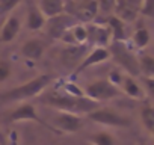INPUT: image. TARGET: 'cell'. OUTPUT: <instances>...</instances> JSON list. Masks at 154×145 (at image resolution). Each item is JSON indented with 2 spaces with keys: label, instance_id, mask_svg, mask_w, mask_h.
Returning <instances> with one entry per match:
<instances>
[{
  "label": "cell",
  "instance_id": "cell-1",
  "mask_svg": "<svg viewBox=\"0 0 154 145\" xmlns=\"http://www.w3.org/2000/svg\"><path fill=\"white\" fill-rule=\"evenodd\" d=\"M39 101L42 104L59 109V112H69V113H75V115H82V113L88 115L89 112L100 107L98 103L89 100L85 95L74 97V95H68L65 92H56V91L44 94L39 98Z\"/></svg>",
  "mask_w": 154,
  "mask_h": 145
},
{
  "label": "cell",
  "instance_id": "cell-2",
  "mask_svg": "<svg viewBox=\"0 0 154 145\" xmlns=\"http://www.w3.org/2000/svg\"><path fill=\"white\" fill-rule=\"evenodd\" d=\"M53 82V76L51 74H41V76H36L30 80H27L26 83L20 85V86H15L3 94H0V100L2 101H9V103H14V101H18V103H23L26 100H30L39 94H42V91Z\"/></svg>",
  "mask_w": 154,
  "mask_h": 145
},
{
  "label": "cell",
  "instance_id": "cell-3",
  "mask_svg": "<svg viewBox=\"0 0 154 145\" xmlns=\"http://www.w3.org/2000/svg\"><path fill=\"white\" fill-rule=\"evenodd\" d=\"M109 54L110 57L124 69L127 74L134 77L139 76V59L134 56V53L130 50L125 41H112L109 45Z\"/></svg>",
  "mask_w": 154,
  "mask_h": 145
},
{
  "label": "cell",
  "instance_id": "cell-4",
  "mask_svg": "<svg viewBox=\"0 0 154 145\" xmlns=\"http://www.w3.org/2000/svg\"><path fill=\"white\" fill-rule=\"evenodd\" d=\"M85 97H88L89 100L95 101V103H103V101H109V100H115L122 97V92L118 86L112 85L107 79H100V80H94L89 85H86V88L83 89Z\"/></svg>",
  "mask_w": 154,
  "mask_h": 145
},
{
  "label": "cell",
  "instance_id": "cell-5",
  "mask_svg": "<svg viewBox=\"0 0 154 145\" xmlns=\"http://www.w3.org/2000/svg\"><path fill=\"white\" fill-rule=\"evenodd\" d=\"M86 116L91 121L101 124V125H106V127H130L131 125L130 118L116 113L110 107H98V109L89 112Z\"/></svg>",
  "mask_w": 154,
  "mask_h": 145
},
{
  "label": "cell",
  "instance_id": "cell-6",
  "mask_svg": "<svg viewBox=\"0 0 154 145\" xmlns=\"http://www.w3.org/2000/svg\"><path fill=\"white\" fill-rule=\"evenodd\" d=\"M9 121H11V122L32 121V122H36V124H39L41 127H44V128H47V130H50V131H53V133H59V131H57L51 124H48V122L42 121V119H41V116L38 115V112H36L35 106H33V104H30V103H27V101L20 103V104H18L12 112H11V115H9Z\"/></svg>",
  "mask_w": 154,
  "mask_h": 145
},
{
  "label": "cell",
  "instance_id": "cell-7",
  "mask_svg": "<svg viewBox=\"0 0 154 145\" xmlns=\"http://www.w3.org/2000/svg\"><path fill=\"white\" fill-rule=\"evenodd\" d=\"M59 133L65 131V133H75L79 131L85 122L83 118L80 115L75 113H69V112H59L54 118H53V124H51Z\"/></svg>",
  "mask_w": 154,
  "mask_h": 145
},
{
  "label": "cell",
  "instance_id": "cell-8",
  "mask_svg": "<svg viewBox=\"0 0 154 145\" xmlns=\"http://www.w3.org/2000/svg\"><path fill=\"white\" fill-rule=\"evenodd\" d=\"M140 3L142 0H116L113 15L124 23H133L140 14Z\"/></svg>",
  "mask_w": 154,
  "mask_h": 145
},
{
  "label": "cell",
  "instance_id": "cell-9",
  "mask_svg": "<svg viewBox=\"0 0 154 145\" xmlns=\"http://www.w3.org/2000/svg\"><path fill=\"white\" fill-rule=\"evenodd\" d=\"M72 26V18L69 15H65L63 14H59L56 17H51V18H47L45 20V30L48 33L50 38L53 39H60V36Z\"/></svg>",
  "mask_w": 154,
  "mask_h": 145
},
{
  "label": "cell",
  "instance_id": "cell-10",
  "mask_svg": "<svg viewBox=\"0 0 154 145\" xmlns=\"http://www.w3.org/2000/svg\"><path fill=\"white\" fill-rule=\"evenodd\" d=\"M86 33H88V41L94 47H107L112 42V33L107 26L89 23L86 26Z\"/></svg>",
  "mask_w": 154,
  "mask_h": 145
},
{
  "label": "cell",
  "instance_id": "cell-11",
  "mask_svg": "<svg viewBox=\"0 0 154 145\" xmlns=\"http://www.w3.org/2000/svg\"><path fill=\"white\" fill-rule=\"evenodd\" d=\"M110 59V54H109V48L107 47H94L86 56H83V59L80 60V63L75 66V74L80 71H85L94 65H98V63H103L106 60Z\"/></svg>",
  "mask_w": 154,
  "mask_h": 145
},
{
  "label": "cell",
  "instance_id": "cell-12",
  "mask_svg": "<svg viewBox=\"0 0 154 145\" xmlns=\"http://www.w3.org/2000/svg\"><path fill=\"white\" fill-rule=\"evenodd\" d=\"M119 89H121L122 95H127L133 100H143V97H145V89L134 80V77H131L128 74L122 77Z\"/></svg>",
  "mask_w": 154,
  "mask_h": 145
},
{
  "label": "cell",
  "instance_id": "cell-13",
  "mask_svg": "<svg viewBox=\"0 0 154 145\" xmlns=\"http://www.w3.org/2000/svg\"><path fill=\"white\" fill-rule=\"evenodd\" d=\"M20 29H21V21L18 17L15 15H11L6 18L2 30H0V41L2 42H11L17 38V35L20 33Z\"/></svg>",
  "mask_w": 154,
  "mask_h": 145
},
{
  "label": "cell",
  "instance_id": "cell-14",
  "mask_svg": "<svg viewBox=\"0 0 154 145\" xmlns=\"http://www.w3.org/2000/svg\"><path fill=\"white\" fill-rule=\"evenodd\" d=\"M39 11L45 18L56 17L59 14H63L65 11V0H38Z\"/></svg>",
  "mask_w": 154,
  "mask_h": 145
},
{
  "label": "cell",
  "instance_id": "cell-15",
  "mask_svg": "<svg viewBox=\"0 0 154 145\" xmlns=\"http://www.w3.org/2000/svg\"><path fill=\"white\" fill-rule=\"evenodd\" d=\"M97 14H98V8H97L95 0H85V2H82L75 9V17L83 23L94 21Z\"/></svg>",
  "mask_w": 154,
  "mask_h": 145
},
{
  "label": "cell",
  "instance_id": "cell-16",
  "mask_svg": "<svg viewBox=\"0 0 154 145\" xmlns=\"http://www.w3.org/2000/svg\"><path fill=\"white\" fill-rule=\"evenodd\" d=\"M45 17L42 15V12L39 11V8L36 5H29V9H27V15H26V27L29 30H41L44 29V24H45Z\"/></svg>",
  "mask_w": 154,
  "mask_h": 145
},
{
  "label": "cell",
  "instance_id": "cell-17",
  "mask_svg": "<svg viewBox=\"0 0 154 145\" xmlns=\"http://www.w3.org/2000/svg\"><path fill=\"white\" fill-rule=\"evenodd\" d=\"M44 50H45V45L42 41L39 39H29L23 44L21 47V54L27 59H32V60H38L42 54H44Z\"/></svg>",
  "mask_w": 154,
  "mask_h": 145
},
{
  "label": "cell",
  "instance_id": "cell-18",
  "mask_svg": "<svg viewBox=\"0 0 154 145\" xmlns=\"http://www.w3.org/2000/svg\"><path fill=\"white\" fill-rule=\"evenodd\" d=\"M125 24L121 18L116 15H109L107 17V27L110 29L112 33V41H127V32H125Z\"/></svg>",
  "mask_w": 154,
  "mask_h": 145
},
{
  "label": "cell",
  "instance_id": "cell-19",
  "mask_svg": "<svg viewBox=\"0 0 154 145\" xmlns=\"http://www.w3.org/2000/svg\"><path fill=\"white\" fill-rule=\"evenodd\" d=\"M86 51L85 45H66V48L62 50L60 57L65 63H72L75 62L77 65L80 63V60L83 59V54Z\"/></svg>",
  "mask_w": 154,
  "mask_h": 145
},
{
  "label": "cell",
  "instance_id": "cell-20",
  "mask_svg": "<svg viewBox=\"0 0 154 145\" xmlns=\"http://www.w3.org/2000/svg\"><path fill=\"white\" fill-rule=\"evenodd\" d=\"M140 121L143 128L152 134L154 133V109L151 106V103H145L140 109Z\"/></svg>",
  "mask_w": 154,
  "mask_h": 145
},
{
  "label": "cell",
  "instance_id": "cell-21",
  "mask_svg": "<svg viewBox=\"0 0 154 145\" xmlns=\"http://www.w3.org/2000/svg\"><path fill=\"white\" fill-rule=\"evenodd\" d=\"M139 76L154 79V57L151 54H143L139 57Z\"/></svg>",
  "mask_w": 154,
  "mask_h": 145
},
{
  "label": "cell",
  "instance_id": "cell-22",
  "mask_svg": "<svg viewBox=\"0 0 154 145\" xmlns=\"http://www.w3.org/2000/svg\"><path fill=\"white\" fill-rule=\"evenodd\" d=\"M149 39H151V35H149V30L146 27L136 29L134 33H133V36H131L133 45L137 47V48H145L149 44Z\"/></svg>",
  "mask_w": 154,
  "mask_h": 145
},
{
  "label": "cell",
  "instance_id": "cell-23",
  "mask_svg": "<svg viewBox=\"0 0 154 145\" xmlns=\"http://www.w3.org/2000/svg\"><path fill=\"white\" fill-rule=\"evenodd\" d=\"M94 145H115V137L109 131H98L91 137Z\"/></svg>",
  "mask_w": 154,
  "mask_h": 145
},
{
  "label": "cell",
  "instance_id": "cell-24",
  "mask_svg": "<svg viewBox=\"0 0 154 145\" xmlns=\"http://www.w3.org/2000/svg\"><path fill=\"white\" fill-rule=\"evenodd\" d=\"M95 2H97L98 12L107 14V17L113 14V9H115V5H116V0H95Z\"/></svg>",
  "mask_w": 154,
  "mask_h": 145
},
{
  "label": "cell",
  "instance_id": "cell-25",
  "mask_svg": "<svg viewBox=\"0 0 154 145\" xmlns=\"http://www.w3.org/2000/svg\"><path fill=\"white\" fill-rule=\"evenodd\" d=\"M20 3H21V0H0V17L12 12Z\"/></svg>",
  "mask_w": 154,
  "mask_h": 145
},
{
  "label": "cell",
  "instance_id": "cell-26",
  "mask_svg": "<svg viewBox=\"0 0 154 145\" xmlns=\"http://www.w3.org/2000/svg\"><path fill=\"white\" fill-rule=\"evenodd\" d=\"M11 74H12V68H11L9 62L0 59V82L8 80L11 77Z\"/></svg>",
  "mask_w": 154,
  "mask_h": 145
},
{
  "label": "cell",
  "instance_id": "cell-27",
  "mask_svg": "<svg viewBox=\"0 0 154 145\" xmlns=\"http://www.w3.org/2000/svg\"><path fill=\"white\" fill-rule=\"evenodd\" d=\"M122 74H121V71L119 69H112L110 72H109V77H107V80L112 83V85H115V86H118L119 88V85H121V82H122Z\"/></svg>",
  "mask_w": 154,
  "mask_h": 145
},
{
  "label": "cell",
  "instance_id": "cell-28",
  "mask_svg": "<svg viewBox=\"0 0 154 145\" xmlns=\"http://www.w3.org/2000/svg\"><path fill=\"white\" fill-rule=\"evenodd\" d=\"M140 14L146 15V17H152V0H142Z\"/></svg>",
  "mask_w": 154,
  "mask_h": 145
},
{
  "label": "cell",
  "instance_id": "cell-29",
  "mask_svg": "<svg viewBox=\"0 0 154 145\" xmlns=\"http://www.w3.org/2000/svg\"><path fill=\"white\" fill-rule=\"evenodd\" d=\"M0 145H6V139H5V136H3L2 131H0Z\"/></svg>",
  "mask_w": 154,
  "mask_h": 145
},
{
  "label": "cell",
  "instance_id": "cell-30",
  "mask_svg": "<svg viewBox=\"0 0 154 145\" xmlns=\"http://www.w3.org/2000/svg\"><path fill=\"white\" fill-rule=\"evenodd\" d=\"M139 145H146V143H139Z\"/></svg>",
  "mask_w": 154,
  "mask_h": 145
}]
</instances>
